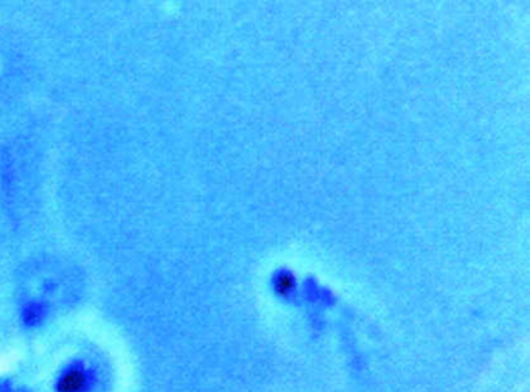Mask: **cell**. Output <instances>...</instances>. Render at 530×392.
Segmentation results:
<instances>
[{"label": "cell", "instance_id": "2", "mask_svg": "<svg viewBox=\"0 0 530 392\" xmlns=\"http://www.w3.org/2000/svg\"><path fill=\"white\" fill-rule=\"evenodd\" d=\"M277 288H279V292L286 293V292H289L291 288H293V282H291V279L284 277V279H280V282H279Z\"/></svg>", "mask_w": 530, "mask_h": 392}, {"label": "cell", "instance_id": "1", "mask_svg": "<svg viewBox=\"0 0 530 392\" xmlns=\"http://www.w3.org/2000/svg\"><path fill=\"white\" fill-rule=\"evenodd\" d=\"M85 386H88V375L76 368L63 373L56 385L59 392H83Z\"/></svg>", "mask_w": 530, "mask_h": 392}]
</instances>
